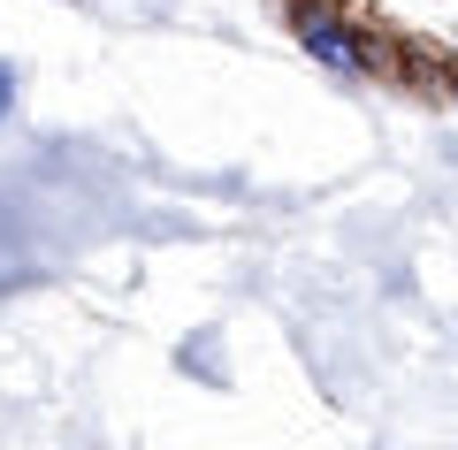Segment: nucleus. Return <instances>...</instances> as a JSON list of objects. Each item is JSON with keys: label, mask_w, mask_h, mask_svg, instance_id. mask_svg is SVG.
I'll use <instances>...</instances> for the list:
<instances>
[{"label": "nucleus", "mask_w": 458, "mask_h": 450, "mask_svg": "<svg viewBox=\"0 0 458 450\" xmlns=\"http://www.w3.org/2000/svg\"><path fill=\"white\" fill-rule=\"evenodd\" d=\"M451 99H458V84H451Z\"/></svg>", "instance_id": "3"}, {"label": "nucleus", "mask_w": 458, "mask_h": 450, "mask_svg": "<svg viewBox=\"0 0 458 450\" xmlns=\"http://www.w3.org/2000/svg\"><path fill=\"white\" fill-rule=\"evenodd\" d=\"M16 99H23V77H16V62L0 54V130H8V115H16Z\"/></svg>", "instance_id": "2"}, {"label": "nucleus", "mask_w": 458, "mask_h": 450, "mask_svg": "<svg viewBox=\"0 0 458 450\" xmlns=\"http://www.w3.org/2000/svg\"><path fill=\"white\" fill-rule=\"evenodd\" d=\"M291 31H298V47H306L313 62L328 69V77H344V84H367V77H375V62H367L360 31H352V23H336L328 8H298Z\"/></svg>", "instance_id": "1"}]
</instances>
